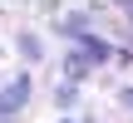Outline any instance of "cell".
Returning a JSON list of instances; mask_svg holds the SVG:
<instances>
[{
	"label": "cell",
	"instance_id": "6",
	"mask_svg": "<svg viewBox=\"0 0 133 123\" xmlns=\"http://www.w3.org/2000/svg\"><path fill=\"white\" fill-rule=\"evenodd\" d=\"M118 5H133V0H118Z\"/></svg>",
	"mask_w": 133,
	"mask_h": 123
},
{
	"label": "cell",
	"instance_id": "3",
	"mask_svg": "<svg viewBox=\"0 0 133 123\" xmlns=\"http://www.w3.org/2000/svg\"><path fill=\"white\" fill-rule=\"evenodd\" d=\"M89 64H94L89 54H69V64H64V69H69V79H84V74H89Z\"/></svg>",
	"mask_w": 133,
	"mask_h": 123
},
{
	"label": "cell",
	"instance_id": "4",
	"mask_svg": "<svg viewBox=\"0 0 133 123\" xmlns=\"http://www.w3.org/2000/svg\"><path fill=\"white\" fill-rule=\"evenodd\" d=\"M20 49H25V59H39V54H44V44H39L35 35H20Z\"/></svg>",
	"mask_w": 133,
	"mask_h": 123
},
{
	"label": "cell",
	"instance_id": "1",
	"mask_svg": "<svg viewBox=\"0 0 133 123\" xmlns=\"http://www.w3.org/2000/svg\"><path fill=\"white\" fill-rule=\"evenodd\" d=\"M25 99H30V79L20 74V79H15V84L0 94V123H15V113L25 108Z\"/></svg>",
	"mask_w": 133,
	"mask_h": 123
},
{
	"label": "cell",
	"instance_id": "2",
	"mask_svg": "<svg viewBox=\"0 0 133 123\" xmlns=\"http://www.w3.org/2000/svg\"><path fill=\"white\" fill-rule=\"evenodd\" d=\"M84 54H89V59H109V44H104L99 35H84Z\"/></svg>",
	"mask_w": 133,
	"mask_h": 123
},
{
	"label": "cell",
	"instance_id": "5",
	"mask_svg": "<svg viewBox=\"0 0 133 123\" xmlns=\"http://www.w3.org/2000/svg\"><path fill=\"white\" fill-rule=\"evenodd\" d=\"M118 99H123V108H133V89H123V94H118Z\"/></svg>",
	"mask_w": 133,
	"mask_h": 123
}]
</instances>
